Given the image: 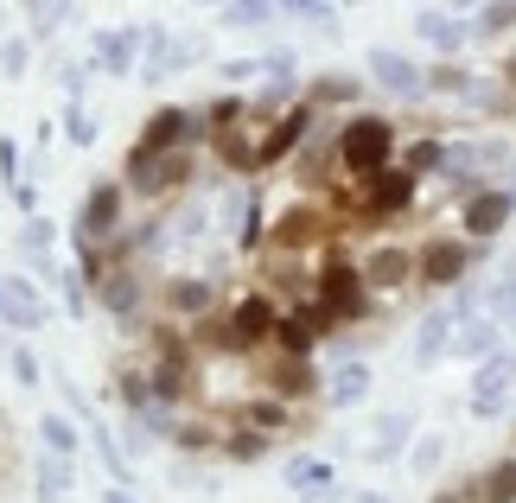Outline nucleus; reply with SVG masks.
<instances>
[{"mask_svg": "<svg viewBox=\"0 0 516 503\" xmlns=\"http://www.w3.org/2000/svg\"><path fill=\"white\" fill-rule=\"evenodd\" d=\"M96 51H102V64H109V71H128L134 32H102V39H96Z\"/></svg>", "mask_w": 516, "mask_h": 503, "instance_id": "nucleus-20", "label": "nucleus"}, {"mask_svg": "<svg viewBox=\"0 0 516 503\" xmlns=\"http://www.w3.org/2000/svg\"><path fill=\"white\" fill-rule=\"evenodd\" d=\"M109 503H134V497H122V491H109Z\"/></svg>", "mask_w": 516, "mask_h": 503, "instance_id": "nucleus-39", "label": "nucleus"}, {"mask_svg": "<svg viewBox=\"0 0 516 503\" xmlns=\"http://www.w3.org/2000/svg\"><path fill=\"white\" fill-rule=\"evenodd\" d=\"M504 77H510V83H516V51H510V71H504Z\"/></svg>", "mask_w": 516, "mask_h": 503, "instance_id": "nucleus-40", "label": "nucleus"}, {"mask_svg": "<svg viewBox=\"0 0 516 503\" xmlns=\"http://www.w3.org/2000/svg\"><path fill=\"white\" fill-rule=\"evenodd\" d=\"M45 446H51V453H71V446H77L71 421H58V414H45Z\"/></svg>", "mask_w": 516, "mask_h": 503, "instance_id": "nucleus-31", "label": "nucleus"}, {"mask_svg": "<svg viewBox=\"0 0 516 503\" xmlns=\"http://www.w3.org/2000/svg\"><path fill=\"white\" fill-rule=\"evenodd\" d=\"M478 491H485V503H516V459H504L497 472H485Z\"/></svg>", "mask_w": 516, "mask_h": 503, "instance_id": "nucleus-18", "label": "nucleus"}, {"mask_svg": "<svg viewBox=\"0 0 516 503\" xmlns=\"http://www.w3.org/2000/svg\"><path fill=\"white\" fill-rule=\"evenodd\" d=\"M408 204H415V172H370V198H364V211L370 217H395V211H408Z\"/></svg>", "mask_w": 516, "mask_h": 503, "instance_id": "nucleus-4", "label": "nucleus"}, {"mask_svg": "<svg viewBox=\"0 0 516 503\" xmlns=\"http://www.w3.org/2000/svg\"><path fill=\"white\" fill-rule=\"evenodd\" d=\"M434 503H466V497H434Z\"/></svg>", "mask_w": 516, "mask_h": 503, "instance_id": "nucleus-41", "label": "nucleus"}, {"mask_svg": "<svg viewBox=\"0 0 516 503\" xmlns=\"http://www.w3.org/2000/svg\"><path fill=\"white\" fill-rule=\"evenodd\" d=\"M364 389H370V370L351 357V363H344V370L332 376V402H338V408H351V402H364Z\"/></svg>", "mask_w": 516, "mask_h": 503, "instance_id": "nucleus-16", "label": "nucleus"}, {"mask_svg": "<svg viewBox=\"0 0 516 503\" xmlns=\"http://www.w3.org/2000/svg\"><path fill=\"white\" fill-rule=\"evenodd\" d=\"M300 134H306V115H287V128H281V134H268V141H262V147H255V160H281V153H287V147H294V141H300Z\"/></svg>", "mask_w": 516, "mask_h": 503, "instance_id": "nucleus-19", "label": "nucleus"}, {"mask_svg": "<svg viewBox=\"0 0 516 503\" xmlns=\"http://www.w3.org/2000/svg\"><path fill=\"white\" fill-rule=\"evenodd\" d=\"M0 319H20V325H39V319H45L39 293H32L26 281H0Z\"/></svg>", "mask_w": 516, "mask_h": 503, "instance_id": "nucleus-12", "label": "nucleus"}, {"mask_svg": "<svg viewBox=\"0 0 516 503\" xmlns=\"http://www.w3.org/2000/svg\"><path fill=\"white\" fill-rule=\"evenodd\" d=\"M357 503H389V497H357Z\"/></svg>", "mask_w": 516, "mask_h": 503, "instance_id": "nucleus-42", "label": "nucleus"}, {"mask_svg": "<svg viewBox=\"0 0 516 503\" xmlns=\"http://www.w3.org/2000/svg\"><path fill=\"white\" fill-rule=\"evenodd\" d=\"M408 440V414H389V421H376V453H389V446H402Z\"/></svg>", "mask_w": 516, "mask_h": 503, "instance_id": "nucleus-29", "label": "nucleus"}, {"mask_svg": "<svg viewBox=\"0 0 516 503\" xmlns=\"http://www.w3.org/2000/svg\"><path fill=\"white\" fill-rule=\"evenodd\" d=\"M236 115H243V102H236V96H223L217 109H211V121H217V128H223V121H236Z\"/></svg>", "mask_w": 516, "mask_h": 503, "instance_id": "nucleus-36", "label": "nucleus"}, {"mask_svg": "<svg viewBox=\"0 0 516 503\" xmlns=\"http://www.w3.org/2000/svg\"><path fill=\"white\" fill-rule=\"evenodd\" d=\"M185 128H192V121H185L179 109H160V115L147 121V141H141V147H166V141H179Z\"/></svg>", "mask_w": 516, "mask_h": 503, "instance_id": "nucleus-17", "label": "nucleus"}, {"mask_svg": "<svg viewBox=\"0 0 516 503\" xmlns=\"http://www.w3.org/2000/svg\"><path fill=\"white\" fill-rule=\"evenodd\" d=\"M179 160H166L160 147H134V166H128V179H134V192H166L172 179H179Z\"/></svg>", "mask_w": 516, "mask_h": 503, "instance_id": "nucleus-7", "label": "nucleus"}, {"mask_svg": "<svg viewBox=\"0 0 516 503\" xmlns=\"http://www.w3.org/2000/svg\"><path fill=\"white\" fill-rule=\"evenodd\" d=\"M510 383H516V357H510V351H497V357H485V363H478V376H472V414H478V421L504 414V395H510Z\"/></svg>", "mask_w": 516, "mask_h": 503, "instance_id": "nucleus-2", "label": "nucleus"}, {"mask_svg": "<svg viewBox=\"0 0 516 503\" xmlns=\"http://www.w3.org/2000/svg\"><path fill=\"white\" fill-rule=\"evenodd\" d=\"M491 319L504 325V332L516 325V274H510V281H497V287H491Z\"/></svg>", "mask_w": 516, "mask_h": 503, "instance_id": "nucleus-25", "label": "nucleus"}, {"mask_svg": "<svg viewBox=\"0 0 516 503\" xmlns=\"http://www.w3.org/2000/svg\"><path fill=\"white\" fill-rule=\"evenodd\" d=\"M440 453H446V440H440V433H427V440L415 446V459H408V465H415V472L427 478V472H434V465H440Z\"/></svg>", "mask_w": 516, "mask_h": 503, "instance_id": "nucleus-30", "label": "nucleus"}, {"mask_svg": "<svg viewBox=\"0 0 516 503\" xmlns=\"http://www.w3.org/2000/svg\"><path fill=\"white\" fill-rule=\"evenodd\" d=\"M115 211H122V192L115 185H96L90 192V211H83V236H102L115 223Z\"/></svg>", "mask_w": 516, "mask_h": 503, "instance_id": "nucleus-15", "label": "nucleus"}, {"mask_svg": "<svg viewBox=\"0 0 516 503\" xmlns=\"http://www.w3.org/2000/svg\"><path fill=\"white\" fill-rule=\"evenodd\" d=\"M172 300H179V312H204L211 287H204V281H179V287H172Z\"/></svg>", "mask_w": 516, "mask_h": 503, "instance_id": "nucleus-32", "label": "nucleus"}, {"mask_svg": "<svg viewBox=\"0 0 516 503\" xmlns=\"http://www.w3.org/2000/svg\"><path fill=\"white\" fill-rule=\"evenodd\" d=\"M466 268H472V249H466V242H427V255H421V281H427V287H453Z\"/></svg>", "mask_w": 516, "mask_h": 503, "instance_id": "nucleus-5", "label": "nucleus"}, {"mask_svg": "<svg viewBox=\"0 0 516 503\" xmlns=\"http://www.w3.org/2000/svg\"><path fill=\"white\" fill-rule=\"evenodd\" d=\"M427 90H446V96H472L478 83L459 71V64H440V71H427Z\"/></svg>", "mask_w": 516, "mask_h": 503, "instance_id": "nucleus-21", "label": "nucleus"}, {"mask_svg": "<svg viewBox=\"0 0 516 503\" xmlns=\"http://www.w3.org/2000/svg\"><path fill=\"white\" fill-rule=\"evenodd\" d=\"M319 287H325V306H332L338 319H357V312H364V287H370V281H364L351 262H325Z\"/></svg>", "mask_w": 516, "mask_h": 503, "instance_id": "nucleus-3", "label": "nucleus"}, {"mask_svg": "<svg viewBox=\"0 0 516 503\" xmlns=\"http://www.w3.org/2000/svg\"><path fill=\"white\" fill-rule=\"evenodd\" d=\"M313 236H319V217L313 211H294L281 230H274V242H313Z\"/></svg>", "mask_w": 516, "mask_h": 503, "instance_id": "nucleus-28", "label": "nucleus"}, {"mask_svg": "<svg viewBox=\"0 0 516 503\" xmlns=\"http://www.w3.org/2000/svg\"><path fill=\"white\" fill-rule=\"evenodd\" d=\"M453 325H459V306L453 312H434V319H421V332H415V363H434L446 351V338H453Z\"/></svg>", "mask_w": 516, "mask_h": 503, "instance_id": "nucleus-11", "label": "nucleus"}, {"mask_svg": "<svg viewBox=\"0 0 516 503\" xmlns=\"http://www.w3.org/2000/svg\"><path fill=\"white\" fill-rule=\"evenodd\" d=\"M338 153H344V166H351V172H383L389 153H395V128L383 115H357L351 128L338 134Z\"/></svg>", "mask_w": 516, "mask_h": 503, "instance_id": "nucleus-1", "label": "nucleus"}, {"mask_svg": "<svg viewBox=\"0 0 516 503\" xmlns=\"http://www.w3.org/2000/svg\"><path fill=\"white\" fill-rule=\"evenodd\" d=\"M274 325H281V319H274V306H268V300H243V306H236L230 338H236V344H262Z\"/></svg>", "mask_w": 516, "mask_h": 503, "instance_id": "nucleus-10", "label": "nucleus"}, {"mask_svg": "<svg viewBox=\"0 0 516 503\" xmlns=\"http://www.w3.org/2000/svg\"><path fill=\"white\" fill-rule=\"evenodd\" d=\"M516 26V0H491V7H478V32H510Z\"/></svg>", "mask_w": 516, "mask_h": 503, "instance_id": "nucleus-27", "label": "nucleus"}, {"mask_svg": "<svg viewBox=\"0 0 516 503\" xmlns=\"http://www.w3.org/2000/svg\"><path fill=\"white\" fill-rule=\"evenodd\" d=\"M274 389H281V395H306V389H313V370H306L300 357H287L281 370H274Z\"/></svg>", "mask_w": 516, "mask_h": 503, "instance_id": "nucleus-22", "label": "nucleus"}, {"mask_svg": "<svg viewBox=\"0 0 516 503\" xmlns=\"http://www.w3.org/2000/svg\"><path fill=\"white\" fill-rule=\"evenodd\" d=\"M497 332H504V325H497V319H472L466 332H459V357H472V363L497 357Z\"/></svg>", "mask_w": 516, "mask_h": 503, "instance_id": "nucleus-14", "label": "nucleus"}, {"mask_svg": "<svg viewBox=\"0 0 516 503\" xmlns=\"http://www.w3.org/2000/svg\"><path fill=\"white\" fill-rule=\"evenodd\" d=\"M287 7H294V13H319L325 0H287Z\"/></svg>", "mask_w": 516, "mask_h": 503, "instance_id": "nucleus-37", "label": "nucleus"}, {"mask_svg": "<svg viewBox=\"0 0 516 503\" xmlns=\"http://www.w3.org/2000/svg\"><path fill=\"white\" fill-rule=\"evenodd\" d=\"M287 478H294L300 491H319V484H332V465H319V459H294V465H287Z\"/></svg>", "mask_w": 516, "mask_h": 503, "instance_id": "nucleus-26", "label": "nucleus"}, {"mask_svg": "<svg viewBox=\"0 0 516 503\" xmlns=\"http://www.w3.org/2000/svg\"><path fill=\"white\" fill-rule=\"evenodd\" d=\"M446 160H453V153H446L440 141H415V147H408V172H440Z\"/></svg>", "mask_w": 516, "mask_h": 503, "instance_id": "nucleus-24", "label": "nucleus"}, {"mask_svg": "<svg viewBox=\"0 0 516 503\" xmlns=\"http://www.w3.org/2000/svg\"><path fill=\"white\" fill-rule=\"evenodd\" d=\"M370 71H376V83H389L395 96H421L427 90V71H415L402 51H370Z\"/></svg>", "mask_w": 516, "mask_h": 503, "instance_id": "nucleus-6", "label": "nucleus"}, {"mask_svg": "<svg viewBox=\"0 0 516 503\" xmlns=\"http://www.w3.org/2000/svg\"><path fill=\"white\" fill-rule=\"evenodd\" d=\"M274 332H281V344H287V351H294V357H306V344H313V332H319V325H313V319H306V312H300V319H281V325H274Z\"/></svg>", "mask_w": 516, "mask_h": 503, "instance_id": "nucleus-23", "label": "nucleus"}, {"mask_svg": "<svg viewBox=\"0 0 516 503\" xmlns=\"http://www.w3.org/2000/svg\"><path fill=\"white\" fill-rule=\"evenodd\" d=\"M415 268H421V262H408V249H376L370 262H364V281L389 293V287H402V281H408V274H415Z\"/></svg>", "mask_w": 516, "mask_h": 503, "instance_id": "nucleus-9", "label": "nucleus"}, {"mask_svg": "<svg viewBox=\"0 0 516 503\" xmlns=\"http://www.w3.org/2000/svg\"><path fill=\"white\" fill-rule=\"evenodd\" d=\"M446 7H453V13H472V7H478V0H446Z\"/></svg>", "mask_w": 516, "mask_h": 503, "instance_id": "nucleus-38", "label": "nucleus"}, {"mask_svg": "<svg viewBox=\"0 0 516 503\" xmlns=\"http://www.w3.org/2000/svg\"><path fill=\"white\" fill-rule=\"evenodd\" d=\"M415 32H421L427 45H440V51H459V45H466V26L446 20V13H415Z\"/></svg>", "mask_w": 516, "mask_h": 503, "instance_id": "nucleus-13", "label": "nucleus"}, {"mask_svg": "<svg viewBox=\"0 0 516 503\" xmlns=\"http://www.w3.org/2000/svg\"><path fill=\"white\" fill-rule=\"evenodd\" d=\"M153 383H160L166 395L185 383V357H179V344H172V351H166V363H160V376H153Z\"/></svg>", "mask_w": 516, "mask_h": 503, "instance_id": "nucleus-33", "label": "nucleus"}, {"mask_svg": "<svg viewBox=\"0 0 516 503\" xmlns=\"http://www.w3.org/2000/svg\"><path fill=\"white\" fill-rule=\"evenodd\" d=\"M510 211H516L510 192H472V204H466V230H472V236H497V230L510 223Z\"/></svg>", "mask_w": 516, "mask_h": 503, "instance_id": "nucleus-8", "label": "nucleus"}, {"mask_svg": "<svg viewBox=\"0 0 516 503\" xmlns=\"http://www.w3.org/2000/svg\"><path fill=\"white\" fill-rule=\"evenodd\" d=\"M109 306L128 312V306H134V281H115V287H109Z\"/></svg>", "mask_w": 516, "mask_h": 503, "instance_id": "nucleus-35", "label": "nucleus"}, {"mask_svg": "<svg viewBox=\"0 0 516 503\" xmlns=\"http://www.w3.org/2000/svg\"><path fill=\"white\" fill-rule=\"evenodd\" d=\"M64 484H71V472H64V459H45V497H51V503L64 497Z\"/></svg>", "mask_w": 516, "mask_h": 503, "instance_id": "nucleus-34", "label": "nucleus"}]
</instances>
